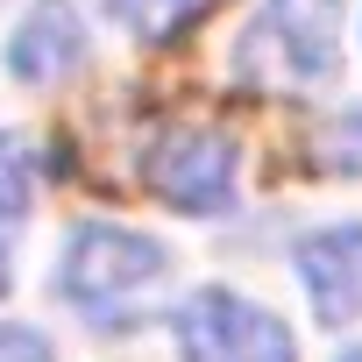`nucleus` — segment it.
<instances>
[{
  "label": "nucleus",
  "instance_id": "3",
  "mask_svg": "<svg viewBox=\"0 0 362 362\" xmlns=\"http://www.w3.org/2000/svg\"><path fill=\"white\" fill-rule=\"evenodd\" d=\"M177 355L185 362H298V341L277 313L235 298V291H192L185 305L170 313Z\"/></svg>",
  "mask_w": 362,
  "mask_h": 362
},
{
  "label": "nucleus",
  "instance_id": "12",
  "mask_svg": "<svg viewBox=\"0 0 362 362\" xmlns=\"http://www.w3.org/2000/svg\"><path fill=\"white\" fill-rule=\"evenodd\" d=\"M341 362H362V348H348V355H341Z\"/></svg>",
  "mask_w": 362,
  "mask_h": 362
},
{
  "label": "nucleus",
  "instance_id": "6",
  "mask_svg": "<svg viewBox=\"0 0 362 362\" xmlns=\"http://www.w3.org/2000/svg\"><path fill=\"white\" fill-rule=\"evenodd\" d=\"M78 64H86V29H78V15L64 8V0H43V8L8 36V71L22 86H57Z\"/></svg>",
  "mask_w": 362,
  "mask_h": 362
},
{
  "label": "nucleus",
  "instance_id": "2",
  "mask_svg": "<svg viewBox=\"0 0 362 362\" xmlns=\"http://www.w3.org/2000/svg\"><path fill=\"white\" fill-rule=\"evenodd\" d=\"M341 71V0H263L235 50L249 93H320Z\"/></svg>",
  "mask_w": 362,
  "mask_h": 362
},
{
  "label": "nucleus",
  "instance_id": "5",
  "mask_svg": "<svg viewBox=\"0 0 362 362\" xmlns=\"http://www.w3.org/2000/svg\"><path fill=\"white\" fill-rule=\"evenodd\" d=\"M291 263H298V277H305V291H313V313H320L327 327L362 320V221L305 235Z\"/></svg>",
  "mask_w": 362,
  "mask_h": 362
},
{
  "label": "nucleus",
  "instance_id": "9",
  "mask_svg": "<svg viewBox=\"0 0 362 362\" xmlns=\"http://www.w3.org/2000/svg\"><path fill=\"white\" fill-rule=\"evenodd\" d=\"M29 214V156L15 135H0V221H22Z\"/></svg>",
  "mask_w": 362,
  "mask_h": 362
},
{
  "label": "nucleus",
  "instance_id": "7",
  "mask_svg": "<svg viewBox=\"0 0 362 362\" xmlns=\"http://www.w3.org/2000/svg\"><path fill=\"white\" fill-rule=\"evenodd\" d=\"M199 8H206V0H107V15H114L128 36H142V43H170Z\"/></svg>",
  "mask_w": 362,
  "mask_h": 362
},
{
  "label": "nucleus",
  "instance_id": "4",
  "mask_svg": "<svg viewBox=\"0 0 362 362\" xmlns=\"http://www.w3.org/2000/svg\"><path fill=\"white\" fill-rule=\"evenodd\" d=\"M142 185L177 214H221L235 199V142L221 128H156L142 149Z\"/></svg>",
  "mask_w": 362,
  "mask_h": 362
},
{
  "label": "nucleus",
  "instance_id": "11",
  "mask_svg": "<svg viewBox=\"0 0 362 362\" xmlns=\"http://www.w3.org/2000/svg\"><path fill=\"white\" fill-rule=\"evenodd\" d=\"M8 284H15V277H8V256H0V298H8Z\"/></svg>",
  "mask_w": 362,
  "mask_h": 362
},
{
  "label": "nucleus",
  "instance_id": "10",
  "mask_svg": "<svg viewBox=\"0 0 362 362\" xmlns=\"http://www.w3.org/2000/svg\"><path fill=\"white\" fill-rule=\"evenodd\" d=\"M0 362H57V348L36 327H0Z\"/></svg>",
  "mask_w": 362,
  "mask_h": 362
},
{
  "label": "nucleus",
  "instance_id": "1",
  "mask_svg": "<svg viewBox=\"0 0 362 362\" xmlns=\"http://www.w3.org/2000/svg\"><path fill=\"white\" fill-rule=\"evenodd\" d=\"M163 284H170V249L149 242V235H135V228H107V221L78 228L64 242V263H57V298L78 305V313H93L100 327L149 320L156 298H163Z\"/></svg>",
  "mask_w": 362,
  "mask_h": 362
},
{
  "label": "nucleus",
  "instance_id": "8",
  "mask_svg": "<svg viewBox=\"0 0 362 362\" xmlns=\"http://www.w3.org/2000/svg\"><path fill=\"white\" fill-rule=\"evenodd\" d=\"M313 163L320 170H341V177H362V107H348L341 121H327L313 135Z\"/></svg>",
  "mask_w": 362,
  "mask_h": 362
}]
</instances>
